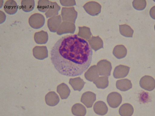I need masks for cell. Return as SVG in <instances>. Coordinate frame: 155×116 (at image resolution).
Here are the masks:
<instances>
[{"instance_id": "cell-21", "label": "cell", "mask_w": 155, "mask_h": 116, "mask_svg": "<svg viewBox=\"0 0 155 116\" xmlns=\"http://www.w3.org/2000/svg\"><path fill=\"white\" fill-rule=\"evenodd\" d=\"M60 8V6L56 2H51L45 13V16L48 18L57 15Z\"/></svg>"}, {"instance_id": "cell-1", "label": "cell", "mask_w": 155, "mask_h": 116, "mask_svg": "<svg viewBox=\"0 0 155 116\" xmlns=\"http://www.w3.org/2000/svg\"><path fill=\"white\" fill-rule=\"evenodd\" d=\"M93 52L87 40L76 34L63 36L52 47L51 59L61 75L74 77L81 75L89 66Z\"/></svg>"}, {"instance_id": "cell-25", "label": "cell", "mask_w": 155, "mask_h": 116, "mask_svg": "<svg viewBox=\"0 0 155 116\" xmlns=\"http://www.w3.org/2000/svg\"><path fill=\"white\" fill-rule=\"evenodd\" d=\"M49 5L50 2L49 1L39 0L38 2V10L42 12H46Z\"/></svg>"}, {"instance_id": "cell-17", "label": "cell", "mask_w": 155, "mask_h": 116, "mask_svg": "<svg viewBox=\"0 0 155 116\" xmlns=\"http://www.w3.org/2000/svg\"><path fill=\"white\" fill-rule=\"evenodd\" d=\"M74 90L80 91L83 88L85 82L79 77L70 79L69 82Z\"/></svg>"}, {"instance_id": "cell-7", "label": "cell", "mask_w": 155, "mask_h": 116, "mask_svg": "<svg viewBox=\"0 0 155 116\" xmlns=\"http://www.w3.org/2000/svg\"><path fill=\"white\" fill-rule=\"evenodd\" d=\"M34 56L39 60H42L48 56V51L46 46H36L32 50Z\"/></svg>"}, {"instance_id": "cell-19", "label": "cell", "mask_w": 155, "mask_h": 116, "mask_svg": "<svg viewBox=\"0 0 155 116\" xmlns=\"http://www.w3.org/2000/svg\"><path fill=\"white\" fill-rule=\"evenodd\" d=\"M113 53L117 59L124 57L127 53V50L123 45H118L114 48Z\"/></svg>"}, {"instance_id": "cell-13", "label": "cell", "mask_w": 155, "mask_h": 116, "mask_svg": "<svg viewBox=\"0 0 155 116\" xmlns=\"http://www.w3.org/2000/svg\"><path fill=\"white\" fill-rule=\"evenodd\" d=\"M116 87L121 91H125L132 87V84L130 80L125 79L117 80L116 82Z\"/></svg>"}, {"instance_id": "cell-22", "label": "cell", "mask_w": 155, "mask_h": 116, "mask_svg": "<svg viewBox=\"0 0 155 116\" xmlns=\"http://www.w3.org/2000/svg\"><path fill=\"white\" fill-rule=\"evenodd\" d=\"M21 4L22 10L25 12H29L34 8L35 2L33 0H23L21 1Z\"/></svg>"}, {"instance_id": "cell-9", "label": "cell", "mask_w": 155, "mask_h": 116, "mask_svg": "<svg viewBox=\"0 0 155 116\" xmlns=\"http://www.w3.org/2000/svg\"><path fill=\"white\" fill-rule=\"evenodd\" d=\"M18 8L17 4L14 0L6 1L3 6L5 11L9 15H13L16 13L18 11Z\"/></svg>"}, {"instance_id": "cell-10", "label": "cell", "mask_w": 155, "mask_h": 116, "mask_svg": "<svg viewBox=\"0 0 155 116\" xmlns=\"http://www.w3.org/2000/svg\"><path fill=\"white\" fill-rule=\"evenodd\" d=\"M45 100L46 104L51 106H54L57 105L60 101L58 96L53 91L48 92L45 96Z\"/></svg>"}, {"instance_id": "cell-8", "label": "cell", "mask_w": 155, "mask_h": 116, "mask_svg": "<svg viewBox=\"0 0 155 116\" xmlns=\"http://www.w3.org/2000/svg\"><path fill=\"white\" fill-rule=\"evenodd\" d=\"M130 69V67L123 65H120L116 66L113 73L114 77L119 79L125 77L128 74Z\"/></svg>"}, {"instance_id": "cell-2", "label": "cell", "mask_w": 155, "mask_h": 116, "mask_svg": "<svg viewBox=\"0 0 155 116\" xmlns=\"http://www.w3.org/2000/svg\"><path fill=\"white\" fill-rule=\"evenodd\" d=\"M45 19L41 14L36 13L31 15L28 19V23L33 28L38 29L44 25Z\"/></svg>"}, {"instance_id": "cell-14", "label": "cell", "mask_w": 155, "mask_h": 116, "mask_svg": "<svg viewBox=\"0 0 155 116\" xmlns=\"http://www.w3.org/2000/svg\"><path fill=\"white\" fill-rule=\"evenodd\" d=\"M57 91L62 99H67L69 95L71 92L68 86L64 83L58 86Z\"/></svg>"}, {"instance_id": "cell-27", "label": "cell", "mask_w": 155, "mask_h": 116, "mask_svg": "<svg viewBox=\"0 0 155 116\" xmlns=\"http://www.w3.org/2000/svg\"><path fill=\"white\" fill-rule=\"evenodd\" d=\"M2 0H0V8H1L3 6V1L2 2Z\"/></svg>"}, {"instance_id": "cell-18", "label": "cell", "mask_w": 155, "mask_h": 116, "mask_svg": "<svg viewBox=\"0 0 155 116\" xmlns=\"http://www.w3.org/2000/svg\"><path fill=\"white\" fill-rule=\"evenodd\" d=\"M120 114L122 116H130L134 112V108L130 104L125 103L122 105L119 110Z\"/></svg>"}, {"instance_id": "cell-4", "label": "cell", "mask_w": 155, "mask_h": 116, "mask_svg": "<svg viewBox=\"0 0 155 116\" xmlns=\"http://www.w3.org/2000/svg\"><path fill=\"white\" fill-rule=\"evenodd\" d=\"M107 102L110 106L113 108H117L122 101V97L120 94L117 92L110 93L107 97Z\"/></svg>"}, {"instance_id": "cell-20", "label": "cell", "mask_w": 155, "mask_h": 116, "mask_svg": "<svg viewBox=\"0 0 155 116\" xmlns=\"http://www.w3.org/2000/svg\"><path fill=\"white\" fill-rule=\"evenodd\" d=\"M71 112L74 115L83 116L86 114V110L83 105L79 103H76L72 107Z\"/></svg>"}, {"instance_id": "cell-3", "label": "cell", "mask_w": 155, "mask_h": 116, "mask_svg": "<svg viewBox=\"0 0 155 116\" xmlns=\"http://www.w3.org/2000/svg\"><path fill=\"white\" fill-rule=\"evenodd\" d=\"M98 72L100 76H108L110 74L112 66L110 63L106 60L99 62L97 66Z\"/></svg>"}, {"instance_id": "cell-6", "label": "cell", "mask_w": 155, "mask_h": 116, "mask_svg": "<svg viewBox=\"0 0 155 116\" xmlns=\"http://www.w3.org/2000/svg\"><path fill=\"white\" fill-rule=\"evenodd\" d=\"M96 100V95L91 92H87L82 95L81 101L87 108H91Z\"/></svg>"}, {"instance_id": "cell-11", "label": "cell", "mask_w": 155, "mask_h": 116, "mask_svg": "<svg viewBox=\"0 0 155 116\" xmlns=\"http://www.w3.org/2000/svg\"><path fill=\"white\" fill-rule=\"evenodd\" d=\"M61 22L60 16H54L49 19L48 21V26L50 31L55 32L58 29Z\"/></svg>"}, {"instance_id": "cell-16", "label": "cell", "mask_w": 155, "mask_h": 116, "mask_svg": "<svg viewBox=\"0 0 155 116\" xmlns=\"http://www.w3.org/2000/svg\"><path fill=\"white\" fill-rule=\"evenodd\" d=\"M48 39L47 33L41 31L36 32L34 35V40L36 43L41 44H46Z\"/></svg>"}, {"instance_id": "cell-24", "label": "cell", "mask_w": 155, "mask_h": 116, "mask_svg": "<svg viewBox=\"0 0 155 116\" xmlns=\"http://www.w3.org/2000/svg\"><path fill=\"white\" fill-rule=\"evenodd\" d=\"M71 24L68 21H63L60 24L57 29L58 34L60 35L71 32Z\"/></svg>"}, {"instance_id": "cell-15", "label": "cell", "mask_w": 155, "mask_h": 116, "mask_svg": "<svg viewBox=\"0 0 155 116\" xmlns=\"http://www.w3.org/2000/svg\"><path fill=\"white\" fill-rule=\"evenodd\" d=\"M99 74L95 65L91 66L84 74L86 79L91 82L94 81L99 77Z\"/></svg>"}, {"instance_id": "cell-12", "label": "cell", "mask_w": 155, "mask_h": 116, "mask_svg": "<svg viewBox=\"0 0 155 116\" xmlns=\"http://www.w3.org/2000/svg\"><path fill=\"white\" fill-rule=\"evenodd\" d=\"M93 109L96 114L100 115H105L108 111V108L106 104L102 101L95 102L93 106Z\"/></svg>"}, {"instance_id": "cell-23", "label": "cell", "mask_w": 155, "mask_h": 116, "mask_svg": "<svg viewBox=\"0 0 155 116\" xmlns=\"http://www.w3.org/2000/svg\"><path fill=\"white\" fill-rule=\"evenodd\" d=\"M93 82L97 88L104 89L108 85V77L105 76L98 77Z\"/></svg>"}, {"instance_id": "cell-26", "label": "cell", "mask_w": 155, "mask_h": 116, "mask_svg": "<svg viewBox=\"0 0 155 116\" xmlns=\"http://www.w3.org/2000/svg\"><path fill=\"white\" fill-rule=\"evenodd\" d=\"M0 23L1 24L5 21L6 16L5 13L1 10L0 11Z\"/></svg>"}, {"instance_id": "cell-5", "label": "cell", "mask_w": 155, "mask_h": 116, "mask_svg": "<svg viewBox=\"0 0 155 116\" xmlns=\"http://www.w3.org/2000/svg\"><path fill=\"white\" fill-rule=\"evenodd\" d=\"M140 86L145 90L151 91L155 88V80L152 77L149 76H143L140 81Z\"/></svg>"}]
</instances>
